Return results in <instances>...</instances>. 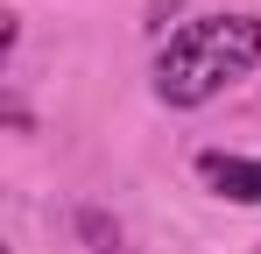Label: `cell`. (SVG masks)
I'll return each instance as SVG.
<instances>
[{"label": "cell", "instance_id": "cell-1", "mask_svg": "<svg viewBox=\"0 0 261 254\" xmlns=\"http://www.w3.org/2000/svg\"><path fill=\"white\" fill-rule=\"evenodd\" d=\"M261 64V14H191L155 49V99L191 113Z\"/></svg>", "mask_w": 261, "mask_h": 254}, {"label": "cell", "instance_id": "cell-2", "mask_svg": "<svg viewBox=\"0 0 261 254\" xmlns=\"http://www.w3.org/2000/svg\"><path fill=\"white\" fill-rule=\"evenodd\" d=\"M198 176L212 184L219 198H233V205H261V156H226V148H205V156H198Z\"/></svg>", "mask_w": 261, "mask_h": 254}, {"label": "cell", "instance_id": "cell-3", "mask_svg": "<svg viewBox=\"0 0 261 254\" xmlns=\"http://www.w3.org/2000/svg\"><path fill=\"white\" fill-rule=\"evenodd\" d=\"M148 14H155V29H163V14H176V0H148Z\"/></svg>", "mask_w": 261, "mask_h": 254}]
</instances>
